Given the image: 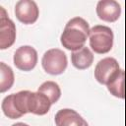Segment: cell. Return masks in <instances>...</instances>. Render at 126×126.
I'll list each match as a JSON object with an SVG mask.
<instances>
[{
  "instance_id": "obj_1",
  "label": "cell",
  "mask_w": 126,
  "mask_h": 126,
  "mask_svg": "<svg viewBox=\"0 0 126 126\" xmlns=\"http://www.w3.org/2000/svg\"><path fill=\"white\" fill-rule=\"evenodd\" d=\"M90 30L88 22L81 17L69 20L60 36L61 44L66 49L72 51L83 48L90 35Z\"/></svg>"
},
{
  "instance_id": "obj_2",
  "label": "cell",
  "mask_w": 126,
  "mask_h": 126,
  "mask_svg": "<svg viewBox=\"0 0 126 126\" xmlns=\"http://www.w3.org/2000/svg\"><path fill=\"white\" fill-rule=\"evenodd\" d=\"M90 46L97 54H104L113 46V32L107 26L96 25L90 30Z\"/></svg>"
},
{
  "instance_id": "obj_3",
  "label": "cell",
  "mask_w": 126,
  "mask_h": 126,
  "mask_svg": "<svg viewBox=\"0 0 126 126\" xmlns=\"http://www.w3.org/2000/svg\"><path fill=\"white\" fill-rule=\"evenodd\" d=\"M67 56L64 51L58 48L47 50L41 59L43 70L50 75H60L67 68Z\"/></svg>"
},
{
  "instance_id": "obj_4",
  "label": "cell",
  "mask_w": 126,
  "mask_h": 126,
  "mask_svg": "<svg viewBox=\"0 0 126 126\" xmlns=\"http://www.w3.org/2000/svg\"><path fill=\"white\" fill-rule=\"evenodd\" d=\"M13 61L19 70L31 71L37 63V52L30 45H23L15 51Z\"/></svg>"
},
{
  "instance_id": "obj_5",
  "label": "cell",
  "mask_w": 126,
  "mask_h": 126,
  "mask_svg": "<svg viewBox=\"0 0 126 126\" xmlns=\"http://www.w3.org/2000/svg\"><path fill=\"white\" fill-rule=\"evenodd\" d=\"M15 15L21 23L25 25H32L37 21L39 11L34 1L20 0L15 6Z\"/></svg>"
},
{
  "instance_id": "obj_6",
  "label": "cell",
  "mask_w": 126,
  "mask_h": 126,
  "mask_svg": "<svg viewBox=\"0 0 126 126\" xmlns=\"http://www.w3.org/2000/svg\"><path fill=\"white\" fill-rule=\"evenodd\" d=\"M16 39V27L4 10L0 7V49H6L13 45Z\"/></svg>"
},
{
  "instance_id": "obj_7",
  "label": "cell",
  "mask_w": 126,
  "mask_h": 126,
  "mask_svg": "<svg viewBox=\"0 0 126 126\" xmlns=\"http://www.w3.org/2000/svg\"><path fill=\"white\" fill-rule=\"evenodd\" d=\"M119 70V64L117 60L113 57H105L98 61L94 69V77L96 81L105 85L114 76V74Z\"/></svg>"
},
{
  "instance_id": "obj_8",
  "label": "cell",
  "mask_w": 126,
  "mask_h": 126,
  "mask_svg": "<svg viewBox=\"0 0 126 126\" xmlns=\"http://www.w3.org/2000/svg\"><path fill=\"white\" fill-rule=\"evenodd\" d=\"M51 104V101L45 94L39 92H29L28 110L30 113H33L35 115H44L49 111Z\"/></svg>"
},
{
  "instance_id": "obj_9",
  "label": "cell",
  "mask_w": 126,
  "mask_h": 126,
  "mask_svg": "<svg viewBox=\"0 0 126 126\" xmlns=\"http://www.w3.org/2000/svg\"><path fill=\"white\" fill-rule=\"evenodd\" d=\"M96 14L100 20L113 23L119 19L121 7L114 0H101L96 5Z\"/></svg>"
},
{
  "instance_id": "obj_10",
  "label": "cell",
  "mask_w": 126,
  "mask_h": 126,
  "mask_svg": "<svg viewBox=\"0 0 126 126\" xmlns=\"http://www.w3.org/2000/svg\"><path fill=\"white\" fill-rule=\"evenodd\" d=\"M56 126H89L88 122L74 109L63 108L55 114Z\"/></svg>"
},
{
  "instance_id": "obj_11",
  "label": "cell",
  "mask_w": 126,
  "mask_h": 126,
  "mask_svg": "<svg viewBox=\"0 0 126 126\" xmlns=\"http://www.w3.org/2000/svg\"><path fill=\"white\" fill-rule=\"evenodd\" d=\"M71 61L75 68L79 70H85L92 66L94 61V55L88 47L84 46L83 48L72 52Z\"/></svg>"
},
{
  "instance_id": "obj_12",
  "label": "cell",
  "mask_w": 126,
  "mask_h": 126,
  "mask_svg": "<svg viewBox=\"0 0 126 126\" xmlns=\"http://www.w3.org/2000/svg\"><path fill=\"white\" fill-rule=\"evenodd\" d=\"M124 77H125L124 70L119 69L106 84L108 92L111 94H113L114 96L119 97V98H124V96H125Z\"/></svg>"
},
{
  "instance_id": "obj_13",
  "label": "cell",
  "mask_w": 126,
  "mask_h": 126,
  "mask_svg": "<svg viewBox=\"0 0 126 126\" xmlns=\"http://www.w3.org/2000/svg\"><path fill=\"white\" fill-rule=\"evenodd\" d=\"M37 92L45 94L49 98L51 103L57 102L61 96V90H60L58 84L53 81H46L43 84H41L40 87L38 88Z\"/></svg>"
},
{
  "instance_id": "obj_14",
  "label": "cell",
  "mask_w": 126,
  "mask_h": 126,
  "mask_svg": "<svg viewBox=\"0 0 126 126\" xmlns=\"http://www.w3.org/2000/svg\"><path fill=\"white\" fill-rule=\"evenodd\" d=\"M14 73L10 66L4 62L0 63V92L4 93L11 89L14 84Z\"/></svg>"
},
{
  "instance_id": "obj_15",
  "label": "cell",
  "mask_w": 126,
  "mask_h": 126,
  "mask_svg": "<svg viewBox=\"0 0 126 126\" xmlns=\"http://www.w3.org/2000/svg\"><path fill=\"white\" fill-rule=\"evenodd\" d=\"M2 110L4 114L11 119H17L22 117L23 115L18 111V109L15 106L14 100H13V94L6 96L2 101Z\"/></svg>"
},
{
  "instance_id": "obj_16",
  "label": "cell",
  "mask_w": 126,
  "mask_h": 126,
  "mask_svg": "<svg viewBox=\"0 0 126 126\" xmlns=\"http://www.w3.org/2000/svg\"><path fill=\"white\" fill-rule=\"evenodd\" d=\"M12 126H29V125H28V124H26V123H23V122H18V123L13 124Z\"/></svg>"
}]
</instances>
